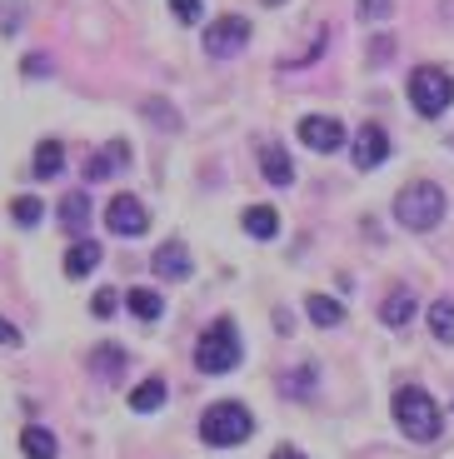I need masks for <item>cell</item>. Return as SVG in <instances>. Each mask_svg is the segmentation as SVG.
I'll return each instance as SVG.
<instances>
[{
	"label": "cell",
	"instance_id": "obj_5",
	"mask_svg": "<svg viewBox=\"0 0 454 459\" xmlns=\"http://www.w3.org/2000/svg\"><path fill=\"white\" fill-rule=\"evenodd\" d=\"M409 105L424 115V120H434V115H444L454 105V75L440 65H420L415 75H409Z\"/></svg>",
	"mask_w": 454,
	"mask_h": 459
},
{
	"label": "cell",
	"instance_id": "obj_22",
	"mask_svg": "<svg viewBox=\"0 0 454 459\" xmlns=\"http://www.w3.org/2000/svg\"><path fill=\"white\" fill-rule=\"evenodd\" d=\"M126 305H130V315H140V320H160V310H165V299L155 295V290H130L126 295Z\"/></svg>",
	"mask_w": 454,
	"mask_h": 459
},
{
	"label": "cell",
	"instance_id": "obj_31",
	"mask_svg": "<svg viewBox=\"0 0 454 459\" xmlns=\"http://www.w3.org/2000/svg\"><path fill=\"white\" fill-rule=\"evenodd\" d=\"M265 5H280V0H265Z\"/></svg>",
	"mask_w": 454,
	"mask_h": 459
},
{
	"label": "cell",
	"instance_id": "obj_27",
	"mask_svg": "<svg viewBox=\"0 0 454 459\" xmlns=\"http://www.w3.org/2000/svg\"><path fill=\"white\" fill-rule=\"evenodd\" d=\"M360 11L370 15V21H385V15L395 11V0H360Z\"/></svg>",
	"mask_w": 454,
	"mask_h": 459
},
{
	"label": "cell",
	"instance_id": "obj_3",
	"mask_svg": "<svg viewBox=\"0 0 454 459\" xmlns=\"http://www.w3.org/2000/svg\"><path fill=\"white\" fill-rule=\"evenodd\" d=\"M444 190L434 180H415V185H405L399 190V200H395V220L405 230H434L444 220Z\"/></svg>",
	"mask_w": 454,
	"mask_h": 459
},
{
	"label": "cell",
	"instance_id": "obj_6",
	"mask_svg": "<svg viewBox=\"0 0 454 459\" xmlns=\"http://www.w3.org/2000/svg\"><path fill=\"white\" fill-rule=\"evenodd\" d=\"M245 46H250V21H245V15H225V21H215L205 30V50L220 56V60L240 56Z\"/></svg>",
	"mask_w": 454,
	"mask_h": 459
},
{
	"label": "cell",
	"instance_id": "obj_26",
	"mask_svg": "<svg viewBox=\"0 0 454 459\" xmlns=\"http://www.w3.org/2000/svg\"><path fill=\"white\" fill-rule=\"evenodd\" d=\"M115 305H120V295H115V290H100V295H95V305H91V310L100 315V320H110V315H115Z\"/></svg>",
	"mask_w": 454,
	"mask_h": 459
},
{
	"label": "cell",
	"instance_id": "obj_23",
	"mask_svg": "<svg viewBox=\"0 0 454 459\" xmlns=\"http://www.w3.org/2000/svg\"><path fill=\"white\" fill-rule=\"evenodd\" d=\"M160 404H165V379H145V385L130 394V410H140V414L160 410Z\"/></svg>",
	"mask_w": 454,
	"mask_h": 459
},
{
	"label": "cell",
	"instance_id": "obj_7",
	"mask_svg": "<svg viewBox=\"0 0 454 459\" xmlns=\"http://www.w3.org/2000/svg\"><path fill=\"white\" fill-rule=\"evenodd\" d=\"M105 225H110V235H145L150 230V210L140 205L135 195H115L110 205H105Z\"/></svg>",
	"mask_w": 454,
	"mask_h": 459
},
{
	"label": "cell",
	"instance_id": "obj_1",
	"mask_svg": "<svg viewBox=\"0 0 454 459\" xmlns=\"http://www.w3.org/2000/svg\"><path fill=\"white\" fill-rule=\"evenodd\" d=\"M395 425L405 429L415 445H430V439H440L444 420H440V404H434L420 385H405V390L395 394Z\"/></svg>",
	"mask_w": 454,
	"mask_h": 459
},
{
	"label": "cell",
	"instance_id": "obj_24",
	"mask_svg": "<svg viewBox=\"0 0 454 459\" xmlns=\"http://www.w3.org/2000/svg\"><path fill=\"white\" fill-rule=\"evenodd\" d=\"M40 210H46V205H40L35 195H21L11 205V215H15V225H40Z\"/></svg>",
	"mask_w": 454,
	"mask_h": 459
},
{
	"label": "cell",
	"instance_id": "obj_13",
	"mask_svg": "<svg viewBox=\"0 0 454 459\" xmlns=\"http://www.w3.org/2000/svg\"><path fill=\"white\" fill-rule=\"evenodd\" d=\"M415 315H420V305H415V295H409V290H395V295L380 305V320H385L389 330H405Z\"/></svg>",
	"mask_w": 454,
	"mask_h": 459
},
{
	"label": "cell",
	"instance_id": "obj_30",
	"mask_svg": "<svg viewBox=\"0 0 454 459\" xmlns=\"http://www.w3.org/2000/svg\"><path fill=\"white\" fill-rule=\"evenodd\" d=\"M270 459H310V455H300V449H290V445H284V449H275Z\"/></svg>",
	"mask_w": 454,
	"mask_h": 459
},
{
	"label": "cell",
	"instance_id": "obj_16",
	"mask_svg": "<svg viewBox=\"0 0 454 459\" xmlns=\"http://www.w3.org/2000/svg\"><path fill=\"white\" fill-rule=\"evenodd\" d=\"M60 225H65L70 235H80V230L91 225V195H85V190H70V195L60 200Z\"/></svg>",
	"mask_w": 454,
	"mask_h": 459
},
{
	"label": "cell",
	"instance_id": "obj_2",
	"mask_svg": "<svg viewBox=\"0 0 454 459\" xmlns=\"http://www.w3.org/2000/svg\"><path fill=\"white\" fill-rule=\"evenodd\" d=\"M250 429H255V414L245 410V404H235V400H220V404H210V410L200 414V439L210 449L240 445V439H250Z\"/></svg>",
	"mask_w": 454,
	"mask_h": 459
},
{
	"label": "cell",
	"instance_id": "obj_9",
	"mask_svg": "<svg viewBox=\"0 0 454 459\" xmlns=\"http://www.w3.org/2000/svg\"><path fill=\"white\" fill-rule=\"evenodd\" d=\"M389 160V135L380 126H364L354 135V170H375V165Z\"/></svg>",
	"mask_w": 454,
	"mask_h": 459
},
{
	"label": "cell",
	"instance_id": "obj_18",
	"mask_svg": "<svg viewBox=\"0 0 454 459\" xmlns=\"http://www.w3.org/2000/svg\"><path fill=\"white\" fill-rule=\"evenodd\" d=\"M310 320L319 325V330H335V325H345V305L340 299H329V295H310Z\"/></svg>",
	"mask_w": 454,
	"mask_h": 459
},
{
	"label": "cell",
	"instance_id": "obj_21",
	"mask_svg": "<svg viewBox=\"0 0 454 459\" xmlns=\"http://www.w3.org/2000/svg\"><path fill=\"white\" fill-rule=\"evenodd\" d=\"M430 330L440 344H454V299H434L430 305Z\"/></svg>",
	"mask_w": 454,
	"mask_h": 459
},
{
	"label": "cell",
	"instance_id": "obj_15",
	"mask_svg": "<svg viewBox=\"0 0 454 459\" xmlns=\"http://www.w3.org/2000/svg\"><path fill=\"white\" fill-rule=\"evenodd\" d=\"M260 170H265V180H270V185H295V160H290L280 145H265L260 150Z\"/></svg>",
	"mask_w": 454,
	"mask_h": 459
},
{
	"label": "cell",
	"instance_id": "obj_20",
	"mask_svg": "<svg viewBox=\"0 0 454 459\" xmlns=\"http://www.w3.org/2000/svg\"><path fill=\"white\" fill-rule=\"evenodd\" d=\"M21 449H25V459H56V435L40 429V425H31L21 435Z\"/></svg>",
	"mask_w": 454,
	"mask_h": 459
},
{
	"label": "cell",
	"instance_id": "obj_25",
	"mask_svg": "<svg viewBox=\"0 0 454 459\" xmlns=\"http://www.w3.org/2000/svg\"><path fill=\"white\" fill-rule=\"evenodd\" d=\"M170 11H175V21H180V25H200L205 5H200V0H170Z\"/></svg>",
	"mask_w": 454,
	"mask_h": 459
},
{
	"label": "cell",
	"instance_id": "obj_28",
	"mask_svg": "<svg viewBox=\"0 0 454 459\" xmlns=\"http://www.w3.org/2000/svg\"><path fill=\"white\" fill-rule=\"evenodd\" d=\"M0 344H11V350L21 344V330H15V325L5 320V315H0Z\"/></svg>",
	"mask_w": 454,
	"mask_h": 459
},
{
	"label": "cell",
	"instance_id": "obj_29",
	"mask_svg": "<svg viewBox=\"0 0 454 459\" xmlns=\"http://www.w3.org/2000/svg\"><path fill=\"white\" fill-rule=\"evenodd\" d=\"M25 70H31V75H46L50 60H46V56H31V60H25Z\"/></svg>",
	"mask_w": 454,
	"mask_h": 459
},
{
	"label": "cell",
	"instance_id": "obj_12",
	"mask_svg": "<svg viewBox=\"0 0 454 459\" xmlns=\"http://www.w3.org/2000/svg\"><path fill=\"white\" fill-rule=\"evenodd\" d=\"M100 260H105V250H100L95 240H75V245L65 250V275H70V280H85Z\"/></svg>",
	"mask_w": 454,
	"mask_h": 459
},
{
	"label": "cell",
	"instance_id": "obj_19",
	"mask_svg": "<svg viewBox=\"0 0 454 459\" xmlns=\"http://www.w3.org/2000/svg\"><path fill=\"white\" fill-rule=\"evenodd\" d=\"M245 230H250L255 240H275V230H280V215L270 205H250L245 210Z\"/></svg>",
	"mask_w": 454,
	"mask_h": 459
},
{
	"label": "cell",
	"instance_id": "obj_17",
	"mask_svg": "<svg viewBox=\"0 0 454 459\" xmlns=\"http://www.w3.org/2000/svg\"><path fill=\"white\" fill-rule=\"evenodd\" d=\"M60 170H65V150H60V140H40V145H35V180H56Z\"/></svg>",
	"mask_w": 454,
	"mask_h": 459
},
{
	"label": "cell",
	"instance_id": "obj_4",
	"mask_svg": "<svg viewBox=\"0 0 454 459\" xmlns=\"http://www.w3.org/2000/svg\"><path fill=\"white\" fill-rule=\"evenodd\" d=\"M240 365V330L235 320H215L195 344V369L200 375H230Z\"/></svg>",
	"mask_w": 454,
	"mask_h": 459
},
{
	"label": "cell",
	"instance_id": "obj_11",
	"mask_svg": "<svg viewBox=\"0 0 454 459\" xmlns=\"http://www.w3.org/2000/svg\"><path fill=\"white\" fill-rule=\"evenodd\" d=\"M150 264H155V275H160V280H190V270H195V264H190V250H185L180 240L160 245Z\"/></svg>",
	"mask_w": 454,
	"mask_h": 459
},
{
	"label": "cell",
	"instance_id": "obj_10",
	"mask_svg": "<svg viewBox=\"0 0 454 459\" xmlns=\"http://www.w3.org/2000/svg\"><path fill=\"white\" fill-rule=\"evenodd\" d=\"M126 165H130V145H126V140H110L100 155H91V160H85V180H110V175L126 170Z\"/></svg>",
	"mask_w": 454,
	"mask_h": 459
},
{
	"label": "cell",
	"instance_id": "obj_14",
	"mask_svg": "<svg viewBox=\"0 0 454 459\" xmlns=\"http://www.w3.org/2000/svg\"><path fill=\"white\" fill-rule=\"evenodd\" d=\"M91 369H95L100 385H115L120 369H126V350H120V344H100V350H91Z\"/></svg>",
	"mask_w": 454,
	"mask_h": 459
},
{
	"label": "cell",
	"instance_id": "obj_8",
	"mask_svg": "<svg viewBox=\"0 0 454 459\" xmlns=\"http://www.w3.org/2000/svg\"><path fill=\"white\" fill-rule=\"evenodd\" d=\"M300 140H305L315 155H335V150H345V126L335 115H305V120H300Z\"/></svg>",
	"mask_w": 454,
	"mask_h": 459
}]
</instances>
